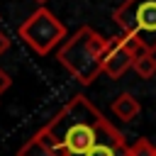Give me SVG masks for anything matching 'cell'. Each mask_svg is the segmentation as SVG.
Returning a JSON list of instances; mask_svg holds the SVG:
<instances>
[{"label": "cell", "mask_w": 156, "mask_h": 156, "mask_svg": "<svg viewBox=\"0 0 156 156\" xmlns=\"http://www.w3.org/2000/svg\"><path fill=\"white\" fill-rule=\"evenodd\" d=\"M107 124L110 119L102 117V112L85 95H76L58 110V115L51 117L46 129L61 144L66 156H85L98 144Z\"/></svg>", "instance_id": "6da1fadb"}, {"label": "cell", "mask_w": 156, "mask_h": 156, "mask_svg": "<svg viewBox=\"0 0 156 156\" xmlns=\"http://www.w3.org/2000/svg\"><path fill=\"white\" fill-rule=\"evenodd\" d=\"M107 46L110 39L100 37L93 27L85 24L58 49V61L78 83L90 85L98 78V73H102V58Z\"/></svg>", "instance_id": "7a4b0ae2"}, {"label": "cell", "mask_w": 156, "mask_h": 156, "mask_svg": "<svg viewBox=\"0 0 156 156\" xmlns=\"http://www.w3.org/2000/svg\"><path fill=\"white\" fill-rule=\"evenodd\" d=\"M112 17L124 34L136 37L149 54H156V0H124Z\"/></svg>", "instance_id": "3957f363"}, {"label": "cell", "mask_w": 156, "mask_h": 156, "mask_svg": "<svg viewBox=\"0 0 156 156\" xmlns=\"http://www.w3.org/2000/svg\"><path fill=\"white\" fill-rule=\"evenodd\" d=\"M20 37L37 54L46 56L66 37V27H63V22H58L54 17V12H49L46 7H39L37 12L29 15V20H24L20 24Z\"/></svg>", "instance_id": "277c9868"}, {"label": "cell", "mask_w": 156, "mask_h": 156, "mask_svg": "<svg viewBox=\"0 0 156 156\" xmlns=\"http://www.w3.org/2000/svg\"><path fill=\"white\" fill-rule=\"evenodd\" d=\"M127 68H134V56L124 49L122 37H112L110 46L105 51V58H102V71L110 78H119Z\"/></svg>", "instance_id": "5b68a950"}, {"label": "cell", "mask_w": 156, "mask_h": 156, "mask_svg": "<svg viewBox=\"0 0 156 156\" xmlns=\"http://www.w3.org/2000/svg\"><path fill=\"white\" fill-rule=\"evenodd\" d=\"M85 156H129V146L124 141V134L110 122L107 129L102 132V136L98 139V144Z\"/></svg>", "instance_id": "8992f818"}, {"label": "cell", "mask_w": 156, "mask_h": 156, "mask_svg": "<svg viewBox=\"0 0 156 156\" xmlns=\"http://www.w3.org/2000/svg\"><path fill=\"white\" fill-rule=\"evenodd\" d=\"M17 156H66V151L61 149V144L49 134V129H39L34 136H29V141L20 149Z\"/></svg>", "instance_id": "52a82bcc"}, {"label": "cell", "mask_w": 156, "mask_h": 156, "mask_svg": "<svg viewBox=\"0 0 156 156\" xmlns=\"http://www.w3.org/2000/svg\"><path fill=\"white\" fill-rule=\"evenodd\" d=\"M139 110H141V105H139V100H136L132 93H119L117 100L112 102V112H115V117H119L122 122H132V119L139 115Z\"/></svg>", "instance_id": "ba28073f"}, {"label": "cell", "mask_w": 156, "mask_h": 156, "mask_svg": "<svg viewBox=\"0 0 156 156\" xmlns=\"http://www.w3.org/2000/svg\"><path fill=\"white\" fill-rule=\"evenodd\" d=\"M134 71L139 78H154L156 76V56L154 54H146L141 58L134 61Z\"/></svg>", "instance_id": "9c48e42d"}, {"label": "cell", "mask_w": 156, "mask_h": 156, "mask_svg": "<svg viewBox=\"0 0 156 156\" xmlns=\"http://www.w3.org/2000/svg\"><path fill=\"white\" fill-rule=\"evenodd\" d=\"M122 44H124V49H127V51L134 56V61L149 54V51H146V46H144V44H141L136 37H132V34H122Z\"/></svg>", "instance_id": "30bf717a"}, {"label": "cell", "mask_w": 156, "mask_h": 156, "mask_svg": "<svg viewBox=\"0 0 156 156\" xmlns=\"http://www.w3.org/2000/svg\"><path fill=\"white\" fill-rule=\"evenodd\" d=\"M129 156H156V146L149 141V139H136L132 146H129Z\"/></svg>", "instance_id": "8fae6325"}, {"label": "cell", "mask_w": 156, "mask_h": 156, "mask_svg": "<svg viewBox=\"0 0 156 156\" xmlns=\"http://www.w3.org/2000/svg\"><path fill=\"white\" fill-rule=\"evenodd\" d=\"M10 85H12V78H10V73L0 68V95H2V93H5Z\"/></svg>", "instance_id": "7c38bea8"}, {"label": "cell", "mask_w": 156, "mask_h": 156, "mask_svg": "<svg viewBox=\"0 0 156 156\" xmlns=\"http://www.w3.org/2000/svg\"><path fill=\"white\" fill-rule=\"evenodd\" d=\"M7 49H10V37H7L5 32H0V56H2Z\"/></svg>", "instance_id": "4fadbf2b"}, {"label": "cell", "mask_w": 156, "mask_h": 156, "mask_svg": "<svg viewBox=\"0 0 156 156\" xmlns=\"http://www.w3.org/2000/svg\"><path fill=\"white\" fill-rule=\"evenodd\" d=\"M37 2H39V5H41V2H46V0H37Z\"/></svg>", "instance_id": "5bb4252c"}]
</instances>
